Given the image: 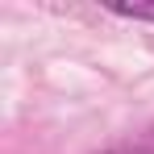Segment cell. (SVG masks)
Masks as SVG:
<instances>
[{
  "label": "cell",
  "mask_w": 154,
  "mask_h": 154,
  "mask_svg": "<svg viewBox=\"0 0 154 154\" xmlns=\"http://www.w3.org/2000/svg\"><path fill=\"white\" fill-rule=\"evenodd\" d=\"M108 13L117 17H129V21H154V4H125V0H112Z\"/></svg>",
  "instance_id": "6da1fadb"
},
{
  "label": "cell",
  "mask_w": 154,
  "mask_h": 154,
  "mask_svg": "<svg viewBox=\"0 0 154 154\" xmlns=\"http://www.w3.org/2000/svg\"><path fill=\"white\" fill-rule=\"evenodd\" d=\"M100 154H154V146H146V142H133V146H112V150H100Z\"/></svg>",
  "instance_id": "7a4b0ae2"
}]
</instances>
